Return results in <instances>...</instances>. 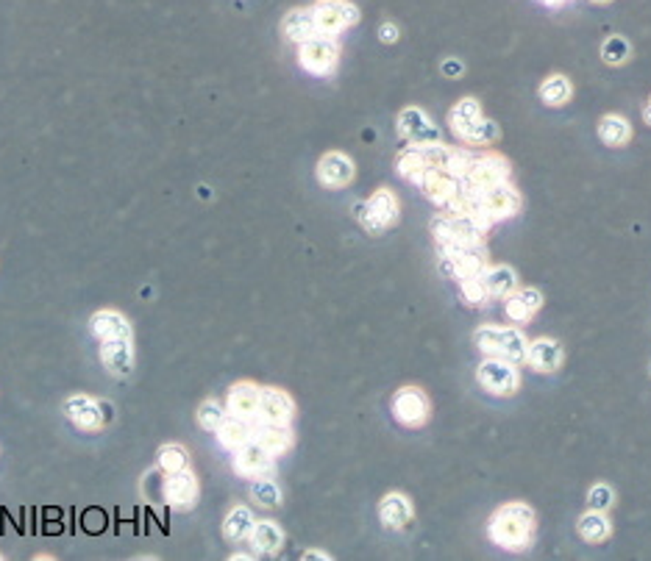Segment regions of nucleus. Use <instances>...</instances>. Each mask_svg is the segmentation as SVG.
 I'll return each mask as SVG.
<instances>
[{"instance_id":"1","label":"nucleus","mask_w":651,"mask_h":561,"mask_svg":"<svg viewBox=\"0 0 651 561\" xmlns=\"http://www.w3.org/2000/svg\"><path fill=\"white\" fill-rule=\"evenodd\" d=\"M534 528H537V517H534L532 506L515 500V503H504V506L491 517L487 536H491L493 545H499L510 553H521V550L532 547Z\"/></svg>"},{"instance_id":"2","label":"nucleus","mask_w":651,"mask_h":561,"mask_svg":"<svg viewBox=\"0 0 651 561\" xmlns=\"http://www.w3.org/2000/svg\"><path fill=\"white\" fill-rule=\"evenodd\" d=\"M518 211H521V195L510 181H504V184H493V187H479L465 214H470L479 226L491 231L496 222H504V219L515 217Z\"/></svg>"},{"instance_id":"3","label":"nucleus","mask_w":651,"mask_h":561,"mask_svg":"<svg viewBox=\"0 0 651 561\" xmlns=\"http://www.w3.org/2000/svg\"><path fill=\"white\" fill-rule=\"evenodd\" d=\"M473 345L484 353V356H496L504 359L515 367L526 364V351H529V340L518 331V328H507V325H481L473 333Z\"/></svg>"},{"instance_id":"4","label":"nucleus","mask_w":651,"mask_h":561,"mask_svg":"<svg viewBox=\"0 0 651 561\" xmlns=\"http://www.w3.org/2000/svg\"><path fill=\"white\" fill-rule=\"evenodd\" d=\"M354 214L359 219V226L378 237V234H385L388 229H393L396 222H398V214H401V206H398V198L393 189L382 187V189H376L365 203H356L354 206Z\"/></svg>"},{"instance_id":"5","label":"nucleus","mask_w":651,"mask_h":561,"mask_svg":"<svg viewBox=\"0 0 651 561\" xmlns=\"http://www.w3.org/2000/svg\"><path fill=\"white\" fill-rule=\"evenodd\" d=\"M438 250H440V270L454 280H460L465 275H481L487 267H491L484 245L451 242V245H438Z\"/></svg>"},{"instance_id":"6","label":"nucleus","mask_w":651,"mask_h":561,"mask_svg":"<svg viewBox=\"0 0 651 561\" xmlns=\"http://www.w3.org/2000/svg\"><path fill=\"white\" fill-rule=\"evenodd\" d=\"M340 62V45L335 42V36H312L304 45H298V65L301 70H306L309 76H332L337 70Z\"/></svg>"},{"instance_id":"7","label":"nucleus","mask_w":651,"mask_h":561,"mask_svg":"<svg viewBox=\"0 0 651 561\" xmlns=\"http://www.w3.org/2000/svg\"><path fill=\"white\" fill-rule=\"evenodd\" d=\"M309 9L320 36H337L340 31L354 28L359 23V9L351 0H317Z\"/></svg>"},{"instance_id":"8","label":"nucleus","mask_w":651,"mask_h":561,"mask_svg":"<svg viewBox=\"0 0 651 561\" xmlns=\"http://www.w3.org/2000/svg\"><path fill=\"white\" fill-rule=\"evenodd\" d=\"M476 381L481 383L484 392H491V395H496V398H510V395H515L518 386H521L518 367L504 362V359H496V356H487L479 364Z\"/></svg>"},{"instance_id":"9","label":"nucleus","mask_w":651,"mask_h":561,"mask_svg":"<svg viewBox=\"0 0 651 561\" xmlns=\"http://www.w3.org/2000/svg\"><path fill=\"white\" fill-rule=\"evenodd\" d=\"M65 417L78 428V431H100L108 420H112V406L103 403V401H95L89 395H70L62 406Z\"/></svg>"},{"instance_id":"10","label":"nucleus","mask_w":651,"mask_h":561,"mask_svg":"<svg viewBox=\"0 0 651 561\" xmlns=\"http://www.w3.org/2000/svg\"><path fill=\"white\" fill-rule=\"evenodd\" d=\"M512 170L510 161L499 153H470L465 173L460 178H468L473 187H493V184H504L510 181Z\"/></svg>"},{"instance_id":"11","label":"nucleus","mask_w":651,"mask_h":561,"mask_svg":"<svg viewBox=\"0 0 651 561\" xmlns=\"http://www.w3.org/2000/svg\"><path fill=\"white\" fill-rule=\"evenodd\" d=\"M431 409H429V398L418 386H401L393 395V417L407 425V428H420L426 425Z\"/></svg>"},{"instance_id":"12","label":"nucleus","mask_w":651,"mask_h":561,"mask_svg":"<svg viewBox=\"0 0 651 561\" xmlns=\"http://www.w3.org/2000/svg\"><path fill=\"white\" fill-rule=\"evenodd\" d=\"M434 206H438L440 211H449L457 200V192H460V178L446 173V170H434V167H429V170L420 176V181L415 184Z\"/></svg>"},{"instance_id":"13","label":"nucleus","mask_w":651,"mask_h":561,"mask_svg":"<svg viewBox=\"0 0 651 561\" xmlns=\"http://www.w3.org/2000/svg\"><path fill=\"white\" fill-rule=\"evenodd\" d=\"M398 134L409 142V145H434V142H443L440 137V128L434 126L429 117H426V111L418 108V106H409L404 108L401 115H398Z\"/></svg>"},{"instance_id":"14","label":"nucleus","mask_w":651,"mask_h":561,"mask_svg":"<svg viewBox=\"0 0 651 561\" xmlns=\"http://www.w3.org/2000/svg\"><path fill=\"white\" fill-rule=\"evenodd\" d=\"M274 462L276 456L267 451L264 444H259L256 439L245 442L243 447L234 451V473L243 478H259V475H270L274 473Z\"/></svg>"},{"instance_id":"15","label":"nucleus","mask_w":651,"mask_h":561,"mask_svg":"<svg viewBox=\"0 0 651 561\" xmlns=\"http://www.w3.org/2000/svg\"><path fill=\"white\" fill-rule=\"evenodd\" d=\"M354 173H356V167L354 161L340 153V150H332V153H326L320 161H317V181L326 187V189H343L354 181Z\"/></svg>"},{"instance_id":"16","label":"nucleus","mask_w":651,"mask_h":561,"mask_svg":"<svg viewBox=\"0 0 651 561\" xmlns=\"http://www.w3.org/2000/svg\"><path fill=\"white\" fill-rule=\"evenodd\" d=\"M295 417V403L287 395L284 389H274L264 386L259 395V417L256 423H279V425H290Z\"/></svg>"},{"instance_id":"17","label":"nucleus","mask_w":651,"mask_h":561,"mask_svg":"<svg viewBox=\"0 0 651 561\" xmlns=\"http://www.w3.org/2000/svg\"><path fill=\"white\" fill-rule=\"evenodd\" d=\"M100 362L106 372H112L118 378L131 375L134 370V340L120 336V340H103L100 342Z\"/></svg>"},{"instance_id":"18","label":"nucleus","mask_w":651,"mask_h":561,"mask_svg":"<svg viewBox=\"0 0 651 561\" xmlns=\"http://www.w3.org/2000/svg\"><path fill=\"white\" fill-rule=\"evenodd\" d=\"M161 495L170 503L173 509H190L192 503L198 500V478L195 473L187 467V470H179L173 475L165 478V486H161Z\"/></svg>"},{"instance_id":"19","label":"nucleus","mask_w":651,"mask_h":561,"mask_svg":"<svg viewBox=\"0 0 651 561\" xmlns=\"http://www.w3.org/2000/svg\"><path fill=\"white\" fill-rule=\"evenodd\" d=\"M565 362V351L557 340H549V336H540V340L529 342L526 351V364L537 372H557Z\"/></svg>"},{"instance_id":"20","label":"nucleus","mask_w":651,"mask_h":561,"mask_svg":"<svg viewBox=\"0 0 651 561\" xmlns=\"http://www.w3.org/2000/svg\"><path fill=\"white\" fill-rule=\"evenodd\" d=\"M259 395H262V386L251 383V381H240L229 389V398H226V409L234 417H243L248 423H256L259 417Z\"/></svg>"},{"instance_id":"21","label":"nucleus","mask_w":651,"mask_h":561,"mask_svg":"<svg viewBox=\"0 0 651 561\" xmlns=\"http://www.w3.org/2000/svg\"><path fill=\"white\" fill-rule=\"evenodd\" d=\"M89 331L98 340H120V336H129L134 340V331H131V322L126 314L115 311V309H100L89 317Z\"/></svg>"},{"instance_id":"22","label":"nucleus","mask_w":651,"mask_h":561,"mask_svg":"<svg viewBox=\"0 0 651 561\" xmlns=\"http://www.w3.org/2000/svg\"><path fill=\"white\" fill-rule=\"evenodd\" d=\"M412 503L407 495L401 492H390L382 497V503H378V520H382L385 528L390 531H401L412 523Z\"/></svg>"},{"instance_id":"23","label":"nucleus","mask_w":651,"mask_h":561,"mask_svg":"<svg viewBox=\"0 0 651 561\" xmlns=\"http://www.w3.org/2000/svg\"><path fill=\"white\" fill-rule=\"evenodd\" d=\"M540 309H542V292L534 287H518L504 303V314L510 322H529Z\"/></svg>"},{"instance_id":"24","label":"nucleus","mask_w":651,"mask_h":561,"mask_svg":"<svg viewBox=\"0 0 651 561\" xmlns=\"http://www.w3.org/2000/svg\"><path fill=\"white\" fill-rule=\"evenodd\" d=\"M491 301H507L518 290V272L510 264H491L481 272Z\"/></svg>"},{"instance_id":"25","label":"nucleus","mask_w":651,"mask_h":561,"mask_svg":"<svg viewBox=\"0 0 651 561\" xmlns=\"http://www.w3.org/2000/svg\"><path fill=\"white\" fill-rule=\"evenodd\" d=\"M253 439L264 444L274 456H284L290 447L295 444L293 428L279 425V423H253Z\"/></svg>"},{"instance_id":"26","label":"nucleus","mask_w":651,"mask_h":561,"mask_svg":"<svg viewBox=\"0 0 651 561\" xmlns=\"http://www.w3.org/2000/svg\"><path fill=\"white\" fill-rule=\"evenodd\" d=\"M248 542L253 545V553H259V556H274V553H279L282 545H284V531H282V525L274 523V520H256L253 528H251Z\"/></svg>"},{"instance_id":"27","label":"nucleus","mask_w":651,"mask_h":561,"mask_svg":"<svg viewBox=\"0 0 651 561\" xmlns=\"http://www.w3.org/2000/svg\"><path fill=\"white\" fill-rule=\"evenodd\" d=\"M217 434V442H221L226 451H237V447H243L245 442H251L253 439V423H248V420H243V417H234V414H229L226 420H223V425L214 431Z\"/></svg>"},{"instance_id":"28","label":"nucleus","mask_w":651,"mask_h":561,"mask_svg":"<svg viewBox=\"0 0 651 561\" xmlns=\"http://www.w3.org/2000/svg\"><path fill=\"white\" fill-rule=\"evenodd\" d=\"M282 34L290 42H295V45H304L306 39L317 36V26H315L312 9H293V12H287V17L282 20Z\"/></svg>"},{"instance_id":"29","label":"nucleus","mask_w":651,"mask_h":561,"mask_svg":"<svg viewBox=\"0 0 651 561\" xmlns=\"http://www.w3.org/2000/svg\"><path fill=\"white\" fill-rule=\"evenodd\" d=\"M576 531H579V536H582L584 542H590V545H602V542L610 539L613 525H610V520H607L604 512H593V509H590L587 515L579 517Z\"/></svg>"},{"instance_id":"30","label":"nucleus","mask_w":651,"mask_h":561,"mask_svg":"<svg viewBox=\"0 0 651 561\" xmlns=\"http://www.w3.org/2000/svg\"><path fill=\"white\" fill-rule=\"evenodd\" d=\"M396 170H398V176H401L404 181L418 184L420 176L429 170V164H426V158H423V148L409 145L407 150H401L398 158H396Z\"/></svg>"},{"instance_id":"31","label":"nucleus","mask_w":651,"mask_h":561,"mask_svg":"<svg viewBox=\"0 0 651 561\" xmlns=\"http://www.w3.org/2000/svg\"><path fill=\"white\" fill-rule=\"evenodd\" d=\"M253 512L248 506H234L226 520H223V536L229 542H245L251 536V528H253Z\"/></svg>"},{"instance_id":"32","label":"nucleus","mask_w":651,"mask_h":561,"mask_svg":"<svg viewBox=\"0 0 651 561\" xmlns=\"http://www.w3.org/2000/svg\"><path fill=\"white\" fill-rule=\"evenodd\" d=\"M599 139L610 148H624L632 139V126L621 115H607L599 120Z\"/></svg>"},{"instance_id":"33","label":"nucleus","mask_w":651,"mask_h":561,"mask_svg":"<svg viewBox=\"0 0 651 561\" xmlns=\"http://www.w3.org/2000/svg\"><path fill=\"white\" fill-rule=\"evenodd\" d=\"M499 123L496 120H487V117H479L470 128H465L457 139L470 145V148H487V145H493L499 139Z\"/></svg>"},{"instance_id":"34","label":"nucleus","mask_w":651,"mask_h":561,"mask_svg":"<svg viewBox=\"0 0 651 561\" xmlns=\"http://www.w3.org/2000/svg\"><path fill=\"white\" fill-rule=\"evenodd\" d=\"M423 158H426L429 167H434V170H446V173L457 176V158H460L457 148H449L443 142L423 145Z\"/></svg>"},{"instance_id":"35","label":"nucleus","mask_w":651,"mask_h":561,"mask_svg":"<svg viewBox=\"0 0 651 561\" xmlns=\"http://www.w3.org/2000/svg\"><path fill=\"white\" fill-rule=\"evenodd\" d=\"M571 97H574V87H571V81L565 76H549L546 81H542V87H540V100L546 103V106H552V108L565 106Z\"/></svg>"},{"instance_id":"36","label":"nucleus","mask_w":651,"mask_h":561,"mask_svg":"<svg viewBox=\"0 0 651 561\" xmlns=\"http://www.w3.org/2000/svg\"><path fill=\"white\" fill-rule=\"evenodd\" d=\"M479 117H484L481 115V106H479V100L476 97H462L454 108H451V131H454V137H460L465 128H470Z\"/></svg>"},{"instance_id":"37","label":"nucleus","mask_w":651,"mask_h":561,"mask_svg":"<svg viewBox=\"0 0 651 561\" xmlns=\"http://www.w3.org/2000/svg\"><path fill=\"white\" fill-rule=\"evenodd\" d=\"M251 497L259 503V506H264V509L282 506V489H279V484L270 478V475L251 478Z\"/></svg>"},{"instance_id":"38","label":"nucleus","mask_w":651,"mask_h":561,"mask_svg":"<svg viewBox=\"0 0 651 561\" xmlns=\"http://www.w3.org/2000/svg\"><path fill=\"white\" fill-rule=\"evenodd\" d=\"M190 467V456H187V447L184 444H161L159 447V470L165 475H173L179 470H187Z\"/></svg>"},{"instance_id":"39","label":"nucleus","mask_w":651,"mask_h":561,"mask_svg":"<svg viewBox=\"0 0 651 561\" xmlns=\"http://www.w3.org/2000/svg\"><path fill=\"white\" fill-rule=\"evenodd\" d=\"M198 425L203 428V431H217V428H221L223 425V420L229 417V409H226V403H221V401H203L201 406H198Z\"/></svg>"},{"instance_id":"40","label":"nucleus","mask_w":651,"mask_h":561,"mask_svg":"<svg viewBox=\"0 0 651 561\" xmlns=\"http://www.w3.org/2000/svg\"><path fill=\"white\" fill-rule=\"evenodd\" d=\"M629 56H632V45L624 39V36H607L604 45H602V59L613 67H621L629 62Z\"/></svg>"},{"instance_id":"41","label":"nucleus","mask_w":651,"mask_h":561,"mask_svg":"<svg viewBox=\"0 0 651 561\" xmlns=\"http://www.w3.org/2000/svg\"><path fill=\"white\" fill-rule=\"evenodd\" d=\"M457 284H460V292H462L465 303H470V306H484L487 301H491L481 275H465V278L457 280Z\"/></svg>"},{"instance_id":"42","label":"nucleus","mask_w":651,"mask_h":561,"mask_svg":"<svg viewBox=\"0 0 651 561\" xmlns=\"http://www.w3.org/2000/svg\"><path fill=\"white\" fill-rule=\"evenodd\" d=\"M615 503V492H613V486H607V484H595V486H590V492H587V506L593 509V512H607L610 506Z\"/></svg>"},{"instance_id":"43","label":"nucleus","mask_w":651,"mask_h":561,"mask_svg":"<svg viewBox=\"0 0 651 561\" xmlns=\"http://www.w3.org/2000/svg\"><path fill=\"white\" fill-rule=\"evenodd\" d=\"M398 36H401V31H398V26L396 23H382L378 26V39H382L385 45H396L398 42Z\"/></svg>"},{"instance_id":"44","label":"nucleus","mask_w":651,"mask_h":561,"mask_svg":"<svg viewBox=\"0 0 651 561\" xmlns=\"http://www.w3.org/2000/svg\"><path fill=\"white\" fill-rule=\"evenodd\" d=\"M440 70H443L446 78H460V76L465 73V65H462L460 59H446V62L440 65Z\"/></svg>"},{"instance_id":"45","label":"nucleus","mask_w":651,"mask_h":561,"mask_svg":"<svg viewBox=\"0 0 651 561\" xmlns=\"http://www.w3.org/2000/svg\"><path fill=\"white\" fill-rule=\"evenodd\" d=\"M301 558H304V561H309V558H323V561H329L332 553H326V550H304Z\"/></svg>"},{"instance_id":"46","label":"nucleus","mask_w":651,"mask_h":561,"mask_svg":"<svg viewBox=\"0 0 651 561\" xmlns=\"http://www.w3.org/2000/svg\"><path fill=\"white\" fill-rule=\"evenodd\" d=\"M542 6H552V9H557V6H563V4H568V0H540Z\"/></svg>"},{"instance_id":"47","label":"nucleus","mask_w":651,"mask_h":561,"mask_svg":"<svg viewBox=\"0 0 651 561\" xmlns=\"http://www.w3.org/2000/svg\"><path fill=\"white\" fill-rule=\"evenodd\" d=\"M643 120L651 126V97H648V103H646V108H643Z\"/></svg>"},{"instance_id":"48","label":"nucleus","mask_w":651,"mask_h":561,"mask_svg":"<svg viewBox=\"0 0 651 561\" xmlns=\"http://www.w3.org/2000/svg\"><path fill=\"white\" fill-rule=\"evenodd\" d=\"M590 4H595V6H607L610 0H590Z\"/></svg>"}]
</instances>
